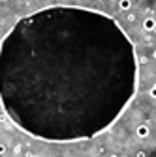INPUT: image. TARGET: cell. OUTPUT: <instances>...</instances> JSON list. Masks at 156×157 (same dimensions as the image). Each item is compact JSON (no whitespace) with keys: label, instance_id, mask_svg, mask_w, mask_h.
<instances>
[{"label":"cell","instance_id":"1","mask_svg":"<svg viewBox=\"0 0 156 157\" xmlns=\"http://www.w3.org/2000/svg\"><path fill=\"white\" fill-rule=\"evenodd\" d=\"M138 51L105 11L53 4L0 39V107L25 135L51 144L92 140L139 88Z\"/></svg>","mask_w":156,"mask_h":157},{"label":"cell","instance_id":"2","mask_svg":"<svg viewBox=\"0 0 156 157\" xmlns=\"http://www.w3.org/2000/svg\"><path fill=\"white\" fill-rule=\"evenodd\" d=\"M149 135H150V129H149L147 124H139L135 127V136H138V139H147Z\"/></svg>","mask_w":156,"mask_h":157},{"label":"cell","instance_id":"3","mask_svg":"<svg viewBox=\"0 0 156 157\" xmlns=\"http://www.w3.org/2000/svg\"><path fill=\"white\" fill-rule=\"evenodd\" d=\"M143 30L145 32H154L156 30V21H154V19L152 17H147V19H143Z\"/></svg>","mask_w":156,"mask_h":157},{"label":"cell","instance_id":"4","mask_svg":"<svg viewBox=\"0 0 156 157\" xmlns=\"http://www.w3.org/2000/svg\"><path fill=\"white\" fill-rule=\"evenodd\" d=\"M119 10H121V11L132 10V0H119Z\"/></svg>","mask_w":156,"mask_h":157},{"label":"cell","instance_id":"5","mask_svg":"<svg viewBox=\"0 0 156 157\" xmlns=\"http://www.w3.org/2000/svg\"><path fill=\"white\" fill-rule=\"evenodd\" d=\"M6 151H8V146H6V144H2V142H0V155H4Z\"/></svg>","mask_w":156,"mask_h":157},{"label":"cell","instance_id":"6","mask_svg":"<svg viewBox=\"0 0 156 157\" xmlns=\"http://www.w3.org/2000/svg\"><path fill=\"white\" fill-rule=\"evenodd\" d=\"M135 157H147V151L145 150H139L138 153H135Z\"/></svg>","mask_w":156,"mask_h":157},{"label":"cell","instance_id":"7","mask_svg":"<svg viewBox=\"0 0 156 157\" xmlns=\"http://www.w3.org/2000/svg\"><path fill=\"white\" fill-rule=\"evenodd\" d=\"M138 62H139V64H147L149 58H147V56H141V58H138Z\"/></svg>","mask_w":156,"mask_h":157},{"label":"cell","instance_id":"8","mask_svg":"<svg viewBox=\"0 0 156 157\" xmlns=\"http://www.w3.org/2000/svg\"><path fill=\"white\" fill-rule=\"evenodd\" d=\"M149 94H150V97H156V86H152V88H150V92H149Z\"/></svg>","mask_w":156,"mask_h":157},{"label":"cell","instance_id":"9","mask_svg":"<svg viewBox=\"0 0 156 157\" xmlns=\"http://www.w3.org/2000/svg\"><path fill=\"white\" fill-rule=\"evenodd\" d=\"M109 157H119V155H117V153H111V155H109Z\"/></svg>","mask_w":156,"mask_h":157},{"label":"cell","instance_id":"10","mask_svg":"<svg viewBox=\"0 0 156 157\" xmlns=\"http://www.w3.org/2000/svg\"><path fill=\"white\" fill-rule=\"evenodd\" d=\"M109 2H115V0H109Z\"/></svg>","mask_w":156,"mask_h":157},{"label":"cell","instance_id":"11","mask_svg":"<svg viewBox=\"0 0 156 157\" xmlns=\"http://www.w3.org/2000/svg\"><path fill=\"white\" fill-rule=\"evenodd\" d=\"M2 2H6V0H2Z\"/></svg>","mask_w":156,"mask_h":157}]
</instances>
